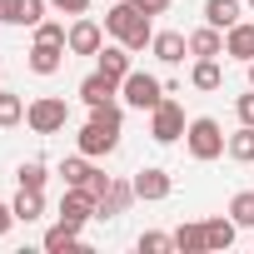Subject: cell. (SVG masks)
Returning <instances> with one entry per match:
<instances>
[{"mask_svg": "<svg viewBox=\"0 0 254 254\" xmlns=\"http://www.w3.org/2000/svg\"><path fill=\"white\" fill-rule=\"evenodd\" d=\"M120 125H125V115H120L115 100H110V105H95V110H90V125L75 135V140H80V155H90V160L115 155V150H120Z\"/></svg>", "mask_w": 254, "mask_h": 254, "instance_id": "6da1fadb", "label": "cell"}, {"mask_svg": "<svg viewBox=\"0 0 254 254\" xmlns=\"http://www.w3.org/2000/svg\"><path fill=\"white\" fill-rule=\"evenodd\" d=\"M105 30H110L120 45H130V50L155 45V30H150V15L140 10V0H115V5L105 10Z\"/></svg>", "mask_w": 254, "mask_h": 254, "instance_id": "7a4b0ae2", "label": "cell"}, {"mask_svg": "<svg viewBox=\"0 0 254 254\" xmlns=\"http://www.w3.org/2000/svg\"><path fill=\"white\" fill-rule=\"evenodd\" d=\"M224 145H229V135L219 130V120H209V115H199V120H190L185 125V150L194 155V160H219L224 155Z\"/></svg>", "mask_w": 254, "mask_h": 254, "instance_id": "3957f363", "label": "cell"}, {"mask_svg": "<svg viewBox=\"0 0 254 254\" xmlns=\"http://www.w3.org/2000/svg\"><path fill=\"white\" fill-rule=\"evenodd\" d=\"M65 120H70V105L55 100V95H40V100L25 110V125H30L35 135H60V130H65Z\"/></svg>", "mask_w": 254, "mask_h": 254, "instance_id": "277c9868", "label": "cell"}, {"mask_svg": "<svg viewBox=\"0 0 254 254\" xmlns=\"http://www.w3.org/2000/svg\"><path fill=\"white\" fill-rule=\"evenodd\" d=\"M120 95H125V105H135V110H155L170 90L155 80V75H145V70H130L125 75V85H120Z\"/></svg>", "mask_w": 254, "mask_h": 254, "instance_id": "5b68a950", "label": "cell"}, {"mask_svg": "<svg viewBox=\"0 0 254 254\" xmlns=\"http://www.w3.org/2000/svg\"><path fill=\"white\" fill-rule=\"evenodd\" d=\"M150 135H155L160 145H175V140L185 135V110H180L170 95H165V100L150 110Z\"/></svg>", "mask_w": 254, "mask_h": 254, "instance_id": "8992f818", "label": "cell"}, {"mask_svg": "<svg viewBox=\"0 0 254 254\" xmlns=\"http://www.w3.org/2000/svg\"><path fill=\"white\" fill-rule=\"evenodd\" d=\"M60 219H65L70 229H85V219H95V194H90V190H65Z\"/></svg>", "mask_w": 254, "mask_h": 254, "instance_id": "52a82bcc", "label": "cell"}, {"mask_svg": "<svg viewBox=\"0 0 254 254\" xmlns=\"http://www.w3.org/2000/svg\"><path fill=\"white\" fill-rule=\"evenodd\" d=\"M50 0H0V20L5 25H40Z\"/></svg>", "mask_w": 254, "mask_h": 254, "instance_id": "ba28073f", "label": "cell"}, {"mask_svg": "<svg viewBox=\"0 0 254 254\" xmlns=\"http://www.w3.org/2000/svg\"><path fill=\"white\" fill-rule=\"evenodd\" d=\"M100 45H105V30L95 20H75L70 25V40H65L70 55H100Z\"/></svg>", "mask_w": 254, "mask_h": 254, "instance_id": "9c48e42d", "label": "cell"}, {"mask_svg": "<svg viewBox=\"0 0 254 254\" xmlns=\"http://www.w3.org/2000/svg\"><path fill=\"white\" fill-rule=\"evenodd\" d=\"M130 185H135V199H150V204H155V199H170V190H175V180H170L165 170H155V165L140 170Z\"/></svg>", "mask_w": 254, "mask_h": 254, "instance_id": "30bf717a", "label": "cell"}, {"mask_svg": "<svg viewBox=\"0 0 254 254\" xmlns=\"http://www.w3.org/2000/svg\"><path fill=\"white\" fill-rule=\"evenodd\" d=\"M130 199H135V185L110 180V190H105L100 204H95V219H115V214H125V209H130Z\"/></svg>", "mask_w": 254, "mask_h": 254, "instance_id": "8fae6325", "label": "cell"}, {"mask_svg": "<svg viewBox=\"0 0 254 254\" xmlns=\"http://www.w3.org/2000/svg\"><path fill=\"white\" fill-rule=\"evenodd\" d=\"M115 95H120V80H110V75H100V70L80 80V100H85L90 110H95V105H110Z\"/></svg>", "mask_w": 254, "mask_h": 254, "instance_id": "7c38bea8", "label": "cell"}, {"mask_svg": "<svg viewBox=\"0 0 254 254\" xmlns=\"http://www.w3.org/2000/svg\"><path fill=\"white\" fill-rule=\"evenodd\" d=\"M224 55H234V60H254V20H239V25H229L224 30Z\"/></svg>", "mask_w": 254, "mask_h": 254, "instance_id": "4fadbf2b", "label": "cell"}, {"mask_svg": "<svg viewBox=\"0 0 254 254\" xmlns=\"http://www.w3.org/2000/svg\"><path fill=\"white\" fill-rule=\"evenodd\" d=\"M244 20V0H204V25L214 30H229Z\"/></svg>", "mask_w": 254, "mask_h": 254, "instance_id": "5bb4252c", "label": "cell"}, {"mask_svg": "<svg viewBox=\"0 0 254 254\" xmlns=\"http://www.w3.org/2000/svg\"><path fill=\"white\" fill-rule=\"evenodd\" d=\"M100 75L125 85V75H130V45H100Z\"/></svg>", "mask_w": 254, "mask_h": 254, "instance_id": "9a60e30c", "label": "cell"}, {"mask_svg": "<svg viewBox=\"0 0 254 254\" xmlns=\"http://www.w3.org/2000/svg\"><path fill=\"white\" fill-rule=\"evenodd\" d=\"M190 55H199V60H219V55H224V30H214V25L194 30V35H190Z\"/></svg>", "mask_w": 254, "mask_h": 254, "instance_id": "2e32d148", "label": "cell"}, {"mask_svg": "<svg viewBox=\"0 0 254 254\" xmlns=\"http://www.w3.org/2000/svg\"><path fill=\"white\" fill-rule=\"evenodd\" d=\"M150 50H155V55H160L165 65H180V60H185V50H190V40H185L180 30H160Z\"/></svg>", "mask_w": 254, "mask_h": 254, "instance_id": "e0dca14e", "label": "cell"}, {"mask_svg": "<svg viewBox=\"0 0 254 254\" xmlns=\"http://www.w3.org/2000/svg\"><path fill=\"white\" fill-rule=\"evenodd\" d=\"M60 65H65V45H40V40L30 45V70L35 75H55Z\"/></svg>", "mask_w": 254, "mask_h": 254, "instance_id": "ac0fdd59", "label": "cell"}, {"mask_svg": "<svg viewBox=\"0 0 254 254\" xmlns=\"http://www.w3.org/2000/svg\"><path fill=\"white\" fill-rule=\"evenodd\" d=\"M224 155L239 160V165H254V125H239L229 135V145H224Z\"/></svg>", "mask_w": 254, "mask_h": 254, "instance_id": "d6986e66", "label": "cell"}, {"mask_svg": "<svg viewBox=\"0 0 254 254\" xmlns=\"http://www.w3.org/2000/svg\"><path fill=\"white\" fill-rule=\"evenodd\" d=\"M90 175H95L90 155H75V160H65V165H60V180H65V190H85V185H90Z\"/></svg>", "mask_w": 254, "mask_h": 254, "instance_id": "ffe728a7", "label": "cell"}, {"mask_svg": "<svg viewBox=\"0 0 254 254\" xmlns=\"http://www.w3.org/2000/svg\"><path fill=\"white\" fill-rule=\"evenodd\" d=\"M10 209H15V219H20V224H35V219L45 214V194H40V190H20Z\"/></svg>", "mask_w": 254, "mask_h": 254, "instance_id": "44dd1931", "label": "cell"}, {"mask_svg": "<svg viewBox=\"0 0 254 254\" xmlns=\"http://www.w3.org/2000/svg\"><path fill=\"white\" fill-rule=\"evenodd\" d=\"M190 85H194V90H219V85H224V70H219V60H194V70H190Z\"/></svg>", "mask_w": 254, "mask_h": 254, "instance_id": "7402d4cb", "label": "cell"}, {"mask_svg": "<svg viewBox=\"0 0 254 254\" xmlns=\"http://www.w3.org/2000/svg\"><path fill=\"white\" fill-rule=\"evenodd\" d=\"M175 249H185V254H204V249H209L204 224H180V229H175Z\"/></svg>", "mask_w": 254, "mask_h": 254, "instance_id": "603a6c76", "label": "cell"}, {"mask_svg": "<svg viewBox=\"0 0 254 254\" xmlns=\"http://www.w3.org/2000/svg\"><path fill=\"white\" fill-rule=\"evenodd\" d=\"M45 249H50V254H70V249H80V229H70V224L60 219V224L45 234Z\"/></svg>", "mask_w": 254, "mask_h": 254, "instance_id": "cb8c5ba5", "label": "cell"}, {"mask_svg": "<svg viewBox=\"0 0 254 254\" xmlns=\"http://www.w3.org/2000/svg\"><path fill=\"white\" fill-rule=\"evenodd\" d=\"M229 219H234L239 229H254V190H239V194L229 199Z\"/></svg>", "mask_w": 254, "mask_h": 254, "instance_id": "d4e9b609", "label": "cell"}, {"mask_svg": "<svg viewBox=\"0 0 254 254\" xmlns=\"http://www.w3.org/2000/svg\"><path fill=\"white\" fill-rule=\"evenodd\" d=\"M234 219H204V234H209V249H229L234 244Z\"/></svg>", "mask_w": 254, "mask_h": 254, "instance_id": "484cf974", "label": "cell"}, {"mask_svg": "<svg viewBox=\"0 0 254 254\" xmlns=\"http://www.w3.org/2000/svg\"><path fill=\"white\" fill-rule=\"evenodd\" d=\"M25 110H30V105H20V95L0 90V125H5V130H15V125L25 120Z\"/></svg>", "mask_w": 254, "mask_h": 254, "instance_id": "4316f807", "label": "cell"}, {"mask_svg": "<svg viewBox=\"0 0 254 254\" xmlns=\"http://www.w3.org/2000/svg\"><path fill=\"white\" fill-rule=\"evenodd\" d=\"M15 180H20V190H45V180H50V170H45L40 160H25V165L15 170Z\"/></svg>", "mask_w": 254, "mask_h": 254, "instance_id": "83f0119b", "label": "cell"}, {"mask_svg": "<svg viewBox=\"0 0 254 254\" xmlns=\"http://www.w3.org/2000/svg\"><path fill=\"white\" fill-rule=\"evenodd\" d=\"M35 40H40V45H65L70 30H65L60 20H40V25H35Z\"/></svg>", "mask_w": 254, "mask_h": 254, "instance_id": "f1b7e54d", "label": "cell"}, {"mask_svg": "<svg viewBox=\"0 0 254 254\" xmlns=\"http://www.w3.org/2000/svg\"><path fill=\"white\" fill-rule=\"evenodd\" d=\"M165 249H175V234H160V229L140 234V254H165Z\"/></svg>", "mask_w": 254, "mask_h": 254, "instance_id": "f546056e", "label": "cell"}, {"mask_svg": "<svg viewBox=\"0 0 254 254\" xmlns=\"http://www.w3.org/2000/svg\"><path fill=\"white\" fill-rule=\"evenodd\" d=\"M234 115H239V125H254V85H249V95L234 100Z\"/></svg>", "mask_w": 254, "mask_h": 254, "instance_id": "4dcf8cb0", "label": "cell"}, {"mask_svg": "<svg viewBox=\"0 0 254 254\" xmlns=\"http://www.w3.org/2000/svg\"><path fill=\"white\" fill-rule=\"evenodd\" d=\"M50 5H55L60 15H85V10H90V0H50Z\"/></svg>", "mask_w": 254, "mask_h": 254, "instance_id": "1f68e13d", "label": "cell"}, {"mask_svg": "<svg viewBox=\"0 0 254 254\" xmlns=\"http://www.w3.org/2000/svg\"><path fill=\"white\" fill-rule=\"evenodd\" d=\"M85 190H90V194H95V204H100V194H105V190H110V175H105V170H95V175H90V185H85Z\"/></svg>", "mask_w": 254, "mask_h": 254, "instance_id": "d6a6232c", "label": "cell"}, {"mask_svg": "<svg viewBox=\"0 0 254 254\" xmlns=\"http://www.w3.org/2000/svg\"><path fill=\"white\" fill-rule=\"evenodd\" d=\"M170 5H175V0H140V10H145V15H165Z\"/></svg>", "mask_w": 254, "mask_h": 254, "instance_id": "836d02e7", "label": "cell"}, {"mask_svg": "<svg viewBox=\"0 0 254 254\" xmlns=\"http://www.w3.org/2000/svg\"><path fill=\"white\" fill-rule=\"evenodd\" d=\"M10 224H15V209H10V204H0V239L10 234Z\"/></svg>", "mask_w": 254, "mask_h": 254, "instance_id": "e575fe53", "label": "cell"}, {"mask_svg": "<svg viewBox=\"0 0 254 254\" xmlns=\"http://www.w3.org/2000/svg\"><path fill=\"white\" fill-rule=\"evenodd\" d=\"M249 85H254V60H249Z\"/></svg>", "mask_w": 254, "mask_h": 254, "instance_id": "d590c367", "label": "cell"}, {"mask_svg": "<svg viewBox=\"0 0 254 254\" xmlns=\"http://www.w3.org/2000/svg\"><path fill=\"white\" fill-rule=\"evenodd\" d=\"M244 5H249V10H254V0H244Z\"/></svg>", "mask_w": 254, "mask_h": 254, "instance_id": "8d00e7d4", "label": "cell"}, {"mask_svg": "<svg viewBox=\"0 0 254 254\" xmlns=\"http://www.w3.org/2000/svg\"><path fill=\"white\" fill-rule=\"evenodd\" d=\"M0 80H5V70H0Z\"/></svg>", "mask_w": 254, "mask_h": 254, "instance_id": "74e56055", "label": "cell"}]
</instances>
